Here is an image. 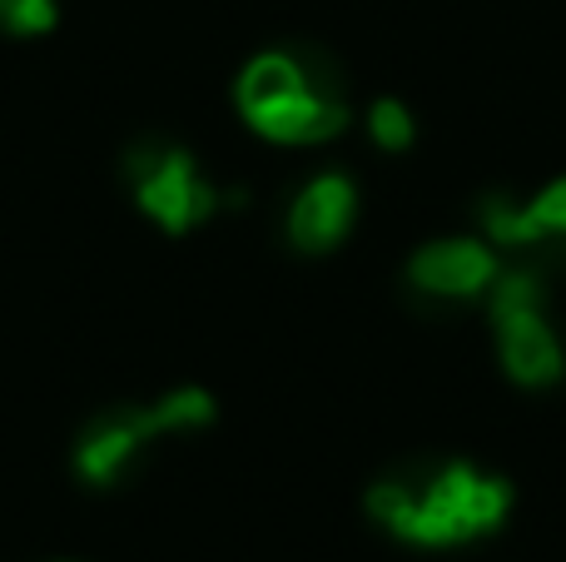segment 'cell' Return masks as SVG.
Returning a JSON list of instances; mask_svg holds the SVG:
<instances>
[{"mask_svg": "<svg viewBox=\"0 0 566 562\" xmlns=\"http://www.w3.org/2000/svg\"><path fill=\"white\" fill-rule=\"evenodd\" d=\"M368 518L412 548H462L497 533L512 513V483L468 458H422L368 488Z\"/></svg>", "mask_w": 566, "mask_h": 562, "instance_id": "1", "label": "cell"}, {"mask_svg": "<svg viewBox=\"0 0 566 562\" xmlns=\"http://www.w3.org/2000/svg\"><path fill=\"white\" fill-rule=\"evenodd\" d=\"M239 115L274 145H323L353 119L348 70L338 55L308 40L269 45L239 70Z\"/></svg>", "mask_w": 566, "mask_h": 562, "instance_id": "2", "label": "cell"}, {"mask_svg": "<svg viewBox=\"0 0 566 562\" xmlns=\"http://www.w3.org/2000/svg\"><path fill=\"white\" fill-rule=\"evenodd\" d=\"M209 424H214V398L195 384L169 388L155 404H109L80 428L70 468H75V478L90 488H119L155 454L159 438L199 434V428H209Z\"/></svg>", "mask_w": 566, "mask_h": 562, "instance_id": "3", "label": "cell"}, {"mask_svg": "<svg viewBox=\"0 0 566 562\" xmlns=\"http://www.w3.org/2000/svg\"><path fill=\"white\" fill-rule=\"evenodd\" d=\"M125 189L135 195V205L155 219L165 235H189L205 219H214L224 205H239L244 195H224L214 179L199 169V159L189 155L179 139L145 135L125 149L119 159Z\"/></svg>", "mask_w": 566, "mask_h": 562, "instance_id": "4", "label": "cell"}, {"mask_svg": "<svg viewBox=\"0 0 566 562\" xmlns=\"http://www.w3.org/2000/svg\"><path fill=\"white\" fill-rule=\"evenodd\" d=\"M488 319L497 334V354L512 384L552 388L566 374L562 339L552 329V294L547 274L532 264H512L488 289Z\"/></svg>", "mask_w": 566, "mask_h": 562, "instance_id": "5", "label": "cell"}, {"mask_svg": "<svg viewBox=\"0 0 566 562\" xmlns=\"http://www.w3.org/2000/svg\"><path fill=\"white\" fill-rule=\"evenodd\" d=\"M502 264L482 239H432L402 264V294L418 314H458L468 304H488Z\"/></svg>", "mask_w": 566, "mask_h": 562, "instance_id": "6", "label": "cell"}, {"mask_svg": "<svg viewBox=\"0 0 566 562\" xmlns=\"http://www.w3.org/2000/svg\"><path fill=\"white\" fill-rule=\"evenodd\" d=\"M482 235L497 249L517 254L522 264L542 274H566V179H552L532 199L512 195H482L478 199Z\"/></svg>", "mask_w": 566, "mask_h": 562, "instance_id": "7", "label": "cell"}, {"mask_svg": "<svg viewBox=\"0 0 566 562\" xmlns=\"http://www.w3.org/2000/svg\"><path fill=\"white\" fill-rule=\"evenodd\" d=\"M353 219H358V185L343 169H328V175H313L293 195L283 229H289V244L298 254H328L348 239Z\"/></svg>", "mask_w": 566, "mask_h": 562, "instance_id": "8", "label": "cell"}, {"mask_svg": "<svg viewBox=\"0 0 566 562\" xmlns=\"http://www.w3.org/2000/svg\"><path fill=\"white\" fill-rule=\"evenodd\" d=\"M368 135L378 149H388V155H402V149L418 139V125H412V110L402 105V100L392 95H378L368 105Z\"/></svg>", "mask_w": 566, "mask_h": 562, "instance_id": "9", "label": "cell"}, {"mask_svg": "<svg viewBox=\"0 0 566 562\" xmlns=\"http://www.w3.org/2000/svg\"><path fill=\"white\" fill-rule=\"evenodd\" d=\"M55 0H0V30L6 35H45L55 25Z\"/></svg>", "mask_w": 566, "mask_h": 562, "instance_id": "10", "label": "cell"}]
</instances>
